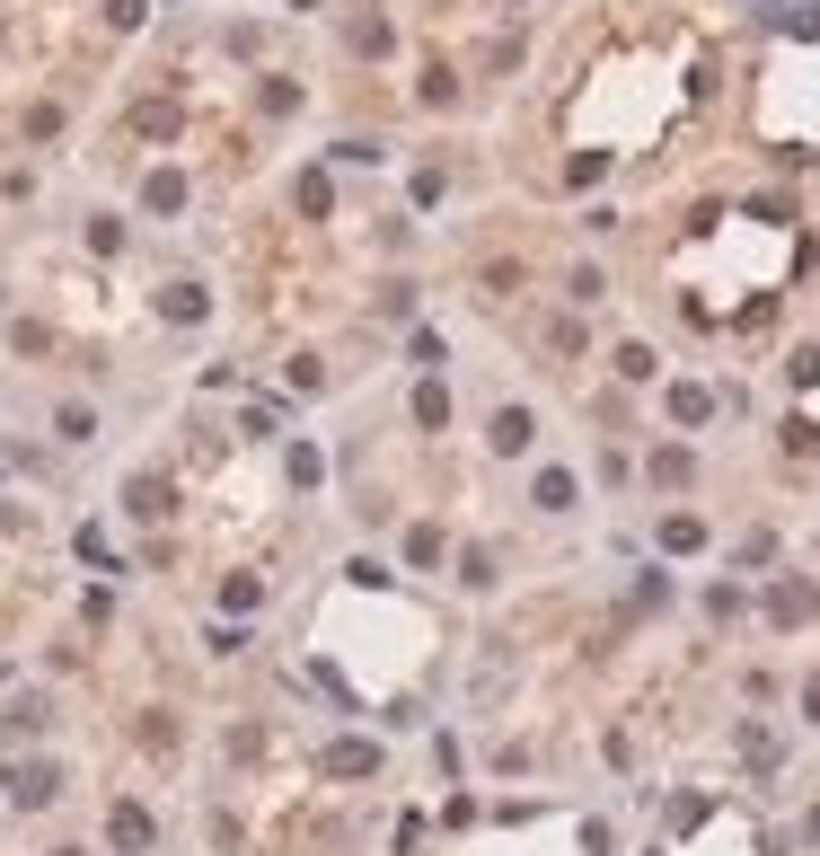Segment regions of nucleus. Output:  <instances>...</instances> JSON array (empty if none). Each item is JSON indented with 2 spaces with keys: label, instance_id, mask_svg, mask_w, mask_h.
I'll list each match as a JSON object with an SVG mask.
<instances>
[{
  "label": "nucleus",
  "instance_id": "obj_2",
  "mask_svg": "<svg viewBox=\"0 0 820 856\" xmlns=\"http://www.w3.org/2000/svg\"><path fill=\"white\" fill-rule=\"evenodd\" d=\"M10 795H18L27 813H36V804H53V795H62V768H44V759H36V768H18V777H10Z\"/></svg>",
  "mask_w": 820,
  "mask_h": 856
},
{
  "label": "nucleus",
  "instance_id": "obj_5",
  "mask_svg": "<svg viewBox=\"0 0 820 856\" xmlns=\"http://www.w3.org/2000/svg\"><path fill=\"white\" fill-rule=\"evenodd\" d=\"M495 450H529V416H521V407L495 416Z\"/></svg>",
  "mask_w": 820,
  "mask_h": 856
},
{
  "label": "nucleus",
  "instance_id": "obj_9",
  "mask_svg": "<svg viewBox=\"0 0 820 856\" xmlns=\"http://www.w3.org/2000/svg\"><path fill=\"white\" fill-rule=\"evenodd\" d=\"M803 706H811V724H820V680H811V689H803Z\"/></svg>",
  "mask_w": 820,
  "mask_h": 856
},
{
  "label": "nucleus",
  "instance_id": "obj_6",
  "mask_svg": "<svg viewBox=\"0 0 820 856\" xmlns=\"http://www.w3.org/2000/svg\"><path fill=\"white\" fill-rule=\"evenodd\" d=\"M538 503H547V512H565V503H574V477H565V469H547V477H538Z\"/></svg>",
  "mask_w": 820,
  "mask_h": 856
},
{
  "label": "nucleus",
  "instance_id": "obj_7",
  "mask_svg": "<svg viewBox=\"0 0 820 856\" xmlns=\"http://www.w3.org/2000/svg\"><path fill=\"white\" fill-rule=\"evenodd\" d=\"M221 601H230V610H256V601H265V583H256V574H230V583H221Z\"/></svg>",
  "mask_w": 820,
  "mask_h": 856
},
{
  "label": "nucleus",
  "instance_id": "obj_11",
  "mask_svg": "<svg viewBox=\"0 0 820 856\" xmlns=\"http://www.w3.org/2000/svg\"><path fill=\"white\" fill-rule=\"evenodd\" d=\"M53 856H80V847H53Z\"/></svg>",
  "mask_w": 820,
  "mask_h": 856
},
{
  "label": "nucleus",
  "instance_id": "obj_10",
  "mask_svg": "<svg viewBox=\"0 0 820 856\" xmlns=\"http://www.w3.org/2000/svg\"><path fill=\"white\" fill-rule=\"evenodd\" d=\"M811 847H820V813H811Z\"/></svg>",
  "mask_w": 820,
  "mask_h": 856
},
{
  "label": "nucleus",
  "instance_id": "obj_3",
  "mask_svg": "<svg viewBox=\"0 0 820 856\" xmlns=\"http://www.w3.org/2000/svg\"><path fill=\"white\" fill-rule=\"evenodd\" d=\"M124 503L142 512V521H159V512H168V477H142V486H124Z\"/></svg>",
  "mask_w": 820,
  "mask_h": 856
},
{
  "label": "nucleus",
  "instance_id": "obj_1",
  "mask_svg": "<svg viewBox=\"0 0 820 856\" xmlns=\"http://www.w3.org/2000/svg\"><path fill=\"white\" fill-rule=\"evenodd\" d=\"M106 839H115L124 856H142V847H151V813H142V804H115V813H106Z\"/></svg>",
  "mask_w": 820,
  "mask_h": 856
},
{
  "label": "nucleus",
  "instance_id": "obj_4",
  "mask_svg": "<svg viewBox=\"0 0 820 856\" xmlns=\"http://www.w3.org/2000/svg\"><path fill=\"white\" fill-rule=\"evenodd\" d=\"M371 768H380L371 742H335V777H371Z\"/></svg>",
  "mask_w": 820,
  "mask_h": 856
},
{
  "label": "nucleus",
  "instance_id": "obj_8",
  "mask_svg": "<svg viewBox=\"0 0 820 856\" xmlns=\"http://www.w3.org/2000/svg\"><path fill=\"white\" fill-rule=\"evenodd\" d=\"M159 309H168V318H194V309H203V292H194V283H168V301H159Z\"/></svg>",
  "mask_w": 820,
  "mask_h": 856
}]
</instances>
